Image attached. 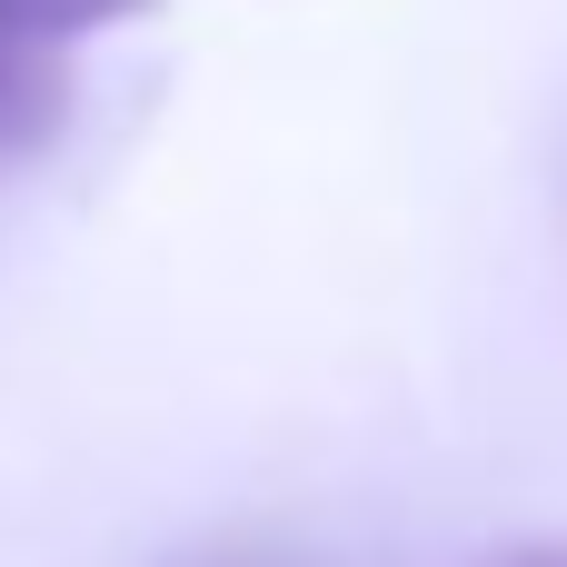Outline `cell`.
I'll list each match as a JSON object with an SVG mask.
<instances>
[{
  "label": "cell",
  "instance_id": "obj_1",
  "mask_svg": "<svg viewBox=\"0 0 567 567\" xmlns=\"http://www.w3.org/2000/svg\"><path fill=\"white\" fill-rule=\"evenodd\" d=\"M70 120V50H40V40H10L0 30V169L10 159H40Z\"/></svg>",
  "mask_w": 567,
  "mask_h": 567
},
{
  "label": "cell",
  "instance_id": "obj_2",
  "mask_svg": "<svg viewBox=\"0 0 567 567\" xmlns=\"http://www.w3.org/2000/svg\"><path fill=\"white\" fill-rule=\"evenodd\" d=\"M140 10H159V0H0V30H10V40H40V50H70V40L120 30V20H140Z\"/></svg>",
  "mask_w": 567,
  "mask_h": 567
},
{
  "label": "cell",
  "instance_id": "obj_3",
  "mask_svg": "<svg viewBox=\"0 0 567 567\" xmlns=\"http://www.w3.org/2000/svg\"><path fill=\"white\" fill-rule=\"evenodd\" d=\"M478 567H567V538H518V548H488Z\"/></svg>",
  "mask_w": 567,
  "mask_h": 567
}]
</instances>
